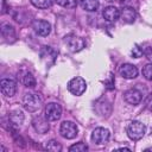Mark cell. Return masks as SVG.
<instances>
[{"label":"cell","mask_w":152,"mask_h":152,"mask_svg":"<svg viewBox=\"0 0 152 152\" xmlns=\"http://www.w3.org/2000/svg\"><path fill=\"white\" fill-rule=\"evenodd\" d=\"M151 134H152V128H151Z\"/></svg>","instance_id":"30"},{"label":"cell","mask_w":152,"mask_h":152,"mask_svg":"<svg viewBox=\"0 0 152 152\" xmlns=\"http://www.w3.org/2000/svg\"><path fill=\"white\" fill-rule=\"evenodd\" d=\"M62 115V107L56 102H50L45 106V118L49 121H56Z\"/></svg>","instance_id":"6"},{"label":"cell","mask_w":152,"mask_h":152,"mask_svg":"<svg viewBox=\"0 0 152 152\" xmlns=\"http://www.w3.org/2000/svg\"><path fill=\"white\" fill-rule=\"evenodd\" d=\"M21 81H23L24 86H26V87L32 88V87L36 86V78H34V76L31 72H25V75L23 76V80Z\"/></svg>","instance_id":"17"},{"label":"cell","mask_w":152,"mask_h":152,"mask_svg":"<svg viewBox=\"0 0 152 152\" xmlns=\"http://www.w3.org/2000/svg\"><path fill=\"white\" fill-rule=\"evenodd\" d=\"M99 0H81V6L88 12H94L99 8Z\"/></svg>","instance_id":"16"},{"label":"cell","mask_w":152,"mask_h":152,"mask_svg":"<svg viewBox=\"0 0 152 152\" xmlns=\"http://www.w3.org/2000/svg\"><path fill=\"white\" fill-rule=\"evenodd\" d=\"M8 120H10V124L13 127H20L21 124L24 122V114L19 109L13 110V112H11V114L8 116Z\"/></svg>","instance_id":"15"},{"label":"cell","mask_w":152,"mask_h":152,"mask_svg":"<svg viewBox=\"0 0 152 152\" xmlns=\"http://www.w3.org/2000/svg\"><path fill=\"white\" fill-rule=\"evenodd\" d=\"M144 55H145V57L152 63V46L146 48V49L144 50Z\"/></svg>","instance_id":"25"},{"label":"cell","mask_w":152,"mask_h":152,"mask_svg":"<svg viewBox=\"0 0 152 152\" xmlns=\"http://www.w3.org/2000/svg\"><path fill=\"white\" fill-rule=\"evenodd\" d=\"M142 75L146 80L148 81H152V63L150 64H146L144 68H142Z\"/></svg>","instance_id":"23"},{"label":"cell","mask_w":152,"mask_h":152,"mask_svg":"<svg viewBox=\"0 0 152 152\" xmlns=\"http://www.w3.org/2000/svg\"><path fill=\"white\" fill-rule=\"evenodd\" d=\"M48 119L45 118H42V116H37V118H34L33 119V121H32V125H33V128L38 132V133H40V134H44V133H46L48 131H49V124H48Z\"/></svg>","instance_id":"12"},{"label":"cell","mask_w":152,"mask_h":152,"mask_svg":"<svg viewBox=\"0 0 152 152\" xmlns=\"http://www.w3.org/2000/svg\"><path fill=\"white\" fill-rule=\"evenodd\" d=\"M56 2L65 8H75L77 6V0H56Z\"/></svg>","instance_id":"21"},{"label":"cell","mask_w":152,"mask_h":152,"mask_svg":"<svg viewBox=\"0 0 152 152\" xmlns=\"http://www.w3.org/2000/svg\"><path fill=\"white\" fill-rule=\"evenodd\" d=\"M64 42H65L66 46L69 48V50L72 51V52H78V51H81L86 46L84 39L78 37V36H76V34H68V36H65Z\"/></svg>","instance_id":"3"},{"label":"cell","mask_w":152,"mask_h":152,"mask_svg":"<svg viewBox=\"0 0 152 152\" xmlns=\"http://www.w3.org/2000/svg\"><path fill=\"white\" fill-rule=\"evenodd\" d=\"M87 150H88V146L84 142H77V144H74L69 147L70 152H84Z\"/></svg>","instance_id":"22"},{"label":"cell","mask_w":152,"mask_h":152,"mask_svg":"<svg viewBox=\"0 0 152 152\" xmlns=\"http://www.w3.org/2000/svg\"><path fill=\"white\" fill-rule=\"evenodd\" d=\"M59 133L65 139H74L78 134V128L72 121H63L59 127Z\"/></svg>","instance_id":"5"},{"label":"cell","mask_w":152,"mask_h":152,"mask_svg":"<svg viewBox=\"0 0 152 152\" xmlns=\"http://www.w3.org/2000/svg\"><path fill=\"white\" fill-rule=\"evenodd\" d=\"M131 55H132V57H134V58H139V57H141V56L144 55V50H142L139 45H137V44H135V45L132 48Z\"/></svg>","instance_id":"24"},{"label":"cell","mask_w":152,"mask_h":152,"mask_svg":"<svg viewBox=\"0 0 152 152\" xmlns=\"http://www.w3.org/2000/svg\"><path fill=\"white\" fill-rule=\"evenodd\" d=\"M1 32H2V36L7 39L10 38H14V28L8 25V24H4L2 25V28H1Z\"/></svg>","instance_id":"19"},{"label":"cell","mask_w":152,"mask_h":152,"mask_svg":"<svg viewBox=\"0 0 152 152\" xmlns=\"http://www.w3.org/2000/svg\"><path fill=\"white\" fill-rule=\"evenodd\" d=\"M109 139V131L107 128H103V127H97L91 133V140L97 144V145H102V144H106Z\"/></svg>","instance_id":"7"},{"label":"cell","mask_w":152,"mask_h":152,"mask_svg":"<svg viewBox=\"0 0 152 152\" xmlns=\"http://www.w3.org/2000/svg\"><path fill=\"white\" fill-rule=\"evenodd\" d=\"M120 17H121V19H122L125 23L131 24V23H133V21L135 20L137 13H135V11H134L133 7L126 6V7L121 8V11H120Z\"/></svg>","instance_id":"14"},{"label":"cell","mask_w":152,"mask_h":152,"mask_svg":"<svg viewBox=\"0 0 152 152\" xmlns=\"http://www.w3.org/2000/svg\"><path fill=\"white\" fill-rule=\"evenodd\" d=\"M32 28L38 36L42 37H45L51 32V25L45 20H34L32 24Z\"/></svg>","instance_id":"9"},{"label":"cell","mask_w":152,"mask_h":152,"mask_svg":"<svg viewBox=\"0 0 152 152\" xmlns=\"http://www.w3.org/2000/svg\"><path fill=\"white\" fill-rule=\"evenodd\" d=\"M103 1H107V2H110V1H114V0H103Z\"/></svg>","instance_id":"28"},{"label":"cell","mask_w":152,"mask_h":152,"mask_svg":"<svg viewBox=\"0 0 152 152\" xmlns=\"http://www.w3.org/2000/svg\"><path fill=\"white\" fill-rule=\"evenodd\" d=\"M23 104L27 112L34 113L42 107V100L36 94H26L23 99Z\"/></svg>","instance_id":"2"},{"label":"cell","mask_w":152,"mask_h":152,"mask_svg":"<svg viewBox=\"0 0 152 152\" xmlns=\"http://www.w3.org/2000/svg\"><path fill=\"white\" fill-rule=\"evenodd\" d=\"M102 15L107 21H115L120 17V11L115 6H107V7H104Z\"/></svg>","instance_id":"13"},{"label":"cell","mask_w":152,"mask_h":152,"mask_svg":"<svg viewBox=\"0 0 152 152\" xmlns=\"http://www.w3.org/2000/svg\"><path fill=\"white\" fill-rule=\"evenodd\" d=\"M145 131H146V127H145V125H144L142 122H140V121H132V122L127 126V135H128L132 140H134V141L140 140V139L144 137Z\"/></svg>","instance_id":"1"},{"label":"cell","mask_w":152,"mask_h":152,"mask_svg":"<svg viewBox=\"0 0 152 152\" xmlns=\"http://www.w3.org/2000/svg\"><path fill=\"white\" fill-rule=\"evenodd\" d=\"M119 72H120V75L124 78H127V80L135 78L138 76V69H137V66L133 65V64H129V63L122 64L120 66V69H119Z\"/></svg>","instance_id":"10"},{"label":"cell","mask_w":152,"mask_h":152,"mask_svg":"<svg viewBox=\"0 0 152 152\" xmlns=\"http://www.w3.org/2000/svg\"><path fill=\"white\" fill-rule=\"evenodd\" d=\"M124 99H125V101L127 103L135 106V104H139L140 103V101H141V94L137 89H129V90H127L124 94Z\"/></svg>","instance_id":"11"},{"label":"cell","mask_w":152,"mask_h":152,"mask_svg":"<svg viewBox=\"0 0 152 152\" xmlns=\"http://www.w3.org/2000/svg\"><path fill=\"white\" fill-rule=\"evenodd\" d=\"M45 150L51 151V152H59V151L62 150V146H61V144H59L58 141H56V140H50V141L46 142Z\"/></svg>","instance_id":"20"},{"label":"cell","mask_w":152,"mask_h":152,"mask_svg":"<svg viewBox=\"0 0 152 152\" xmlns=\"http://www.w3.org/2000/svg\"><path fill=\"white\" fill-rule=\"evenodd\" d=\"M68 89L72 95L80 96L87 89V83L82 77H74L68 83Z\"/></svg>","instance_id":"4"},{"label":"cell","mask_w":152,"mask_h":152,"mask_svg":"<svg viewBox=\"0 0 152 152\" xmlns=\"http://www.w3.org/2000/svg\"><path fill=\"white\" fill-rule=\"evenodd\" d=\"M145 151H146V152H147V151H152V148H146Z\"/></svg>","instance_id":"27"},{"label":"cell","mask_w":152,"mask_h":152,"mask_svg":"<svg viewBox=\"0 0 152 152\" xmlns=\"http://www.w3.org/2000/svg\"><path fill=\"white\" fill-rule=\"evenodd\" d=\"M0 89L5 96H13L17 91V82L11 78H4L0 81Z\"/></svg>","instance_id":"8"},{"label":"cell","mask_w":152,"mask_h":152,"mask_svg":"<svg viewBox=\"0 0 152 152\" xmlns=\"http://www.w3.org/2000/svg\"><path fill=\"white\" fill-rule=\"evenodd\" d=\"M104 83L107 84V88H108V89H113V86H114V81H113V75H112V74L109 75L108 80H106V81H104Z\"/></svg>","instance_id":"26"},{"label":"cell","mask_w":152,"mask_h":152,"mask_svg":"<svg viewBox=\"0 0 152 152\" xmlns=\"http://www.w3.org/2000/svg\"><path fill=\"white\" fill-rule=\"evenodd\" d=\"M31 4L37 8H48L53 4V0H31Z\"/></svg>","instance_id":"18"},{"label":"cell","mask_w":152,"mask_h":152,"mask_svg":"<svg viewBox=\"0 0 152 152\" xmlns=\"http://www.w3.org/2000/svg\"><path fill=\"white\" fill-rule=\"evenodd\" d=\"M120 1H122V2H125V1H128V0H120Z\"/></svg>","instance_id":"29"}]
</instances>
